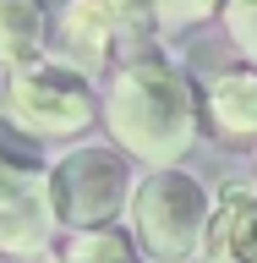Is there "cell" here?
I'll return each mask as SVG.
<instances>
[{"label": "cell", "mask_w": 257, "mask_h": 263, "mask_svg": "<svg viewBox=\"0 0 257 263\" xmlns=\"http://www.w3.org/2000/svg\"><path fill=\"white\" fill-rule=\"evenodd\" d=\"M131 154L104 143H77L61 159H49V209L61 230L115 225L121 209H131Z\"/></svg>", "instance_id": "3"}, {"label": "cell", "mask_w": 257, "mask_h": 263, "mask_svg": "<svg viewBox=\"0 0 257 263\" xmlns=\"http://www.w3.org/2000/svg\"><path fill=\"white\" fill-rule=\"evenodd\" d=\"M208 121L225 143H257V66H230L208 82Z\"/></svg>", "instance_id": "8"}, {"label": "cell", "mask_w": 257, "mask_h": 263, "mask_svg": "<svg viewBox=\"0 0 257 263\" xmlns=\"http://www.w3.org/2000/svg\"><path fill=\"white\" fill-rule=\"evenodd\" d=\"M104 126H110L115 148L131 159L170 170L192 154L197 126H203V104H197L192 77L164 55H131L110 77L104 93Z\"/></svg>", "instance_id": "1"}, {"label": "cell", "mask_w": 257, "mask_h": 263, "mask_svg": "<svg viewBox=\"0 0 257 263\" xmlns=\"http://www.w3.org/2000/svg\"><path fill=\"white\" fill-rule=\"evenodd\" d=\"M208 16H225V0H159V28L175 33V28H197Z\"/></svg>", "instance_id": "11"}, {"label": "cell", "mask_w": 257, "mask_h": 263, "mask_svg": "<svg viewBox=\"0 0 257 263\" xmlns=\"http://www.w3.org/2000/svg\"><path fill=\"white\" fill-rule=\"evenodd\" d=\"M121 22H126V33H148L159 28V0H104Z\"/></svg>", "instance_id": "13"}, {"label": "cell", "mask_w": 257, "mask_h": 263, "mask_svg": "<svg viewBox=\"0 0 257 263\" xmlns=\"http://www.w3.org/2000/svg\"><path fill=\"white\" fill-rule=\"evenodd\" d=\"M38 197H49V164L38 154V137L0 110V214Z\"/></svg>", "instance_id": "6"}, {"label": "cell", "mask_w": 257, "mask_h": 263, "mask_svg": "<svg viewBox=\"0 0 257 263\" xmlns=\"http://www.w3.org/2000/svg\"><path fill=\"white\" fill-rule=\"evenodd\" d=\"M61 263H143L137 236L121 225H93V230H66Z\"/></svg>", "instance_id": "10"}, {"label": "cell", "mask_w": 257, "mask_h": 263, "mask_svg": "<svg viewBox=\"0 0 257 263\" xmlns=\"http://www.w3.org/2000/svg\"><path fill=\"white\" fill-rule=\"evenodd\" d=\"M203 258L208 263H257V186H225L213 197Z\"/></svg>", "instance_id": "7"}, {"label": "cell", "mask_w": 257, "mask_h": 263, "mask_svg": "<svg viewBox=\"0 0 257 263\" xmlns=\"http://www.w3.org/2000/svg\"><path fill=\"white\" fill-rule=\"evenodd\" d=\"M131 236L143 247V258L153 263H192L208 241V219H213V197L197 176H186L181 164L153 170L137 181L131 192Z\"/></svg>", "instance_id": "2"}, {"label": "cell", "mask_w": 257, "mask_h": 263, "mask_svg": "<svg viewBox=\"0 0 257 263\" xmlns=\"http://www.w3.org/2000/svg\"><path fill=\"white\" fill-rule=\"evenodd\" d=\"M225 28L246 55V66H257V0H225Z\"/></svg>", "instance_id": "12"}, {"label": "cell", "mask_w": 257, "mask_h": 263, "mask_svg": "<svg viewBox=\"0 0 257 263\" xmlns=\"http://www.w3.org/2000/svg\"><path fill=\"white\" fill-rule=\"evenodd\" d=\"M49 49V11L44 0H0V66L16 71V66L44 61Z\"/></svg>", "instance_id": "9"}, {"label": "cell", "mask_w": 257, "mask_h": 263, "mask_svg": "<svg viewBox=\"0 0 257 263\" xmlns=\"http://www.w3.org/2000/svg\"><path fill=\"white\" fill-rule=\"evenodd\" d=\"M6 115L33 137H77L93 126L98 93L88 71H77L61 55H44V61L16 66L6 77Z\"/></svg>", "instance_id": "4"}, {"label": "cell", "mask_w": 257, "mask_h": 263, "mask_svg": "<svg viewBox=\"0 0 257 263\" xmlns=\"http://www.w3.org/2000/svg\"><path fill=\"white\" fill-rule=\"evenodd\" d=\"M55 39H61V61H71L77 71L93 77L98 66H110L115 44L126 39V22L104 0H66L61 22H55Z\"/></svg>", "instance_id": "5"}]
</instances>
